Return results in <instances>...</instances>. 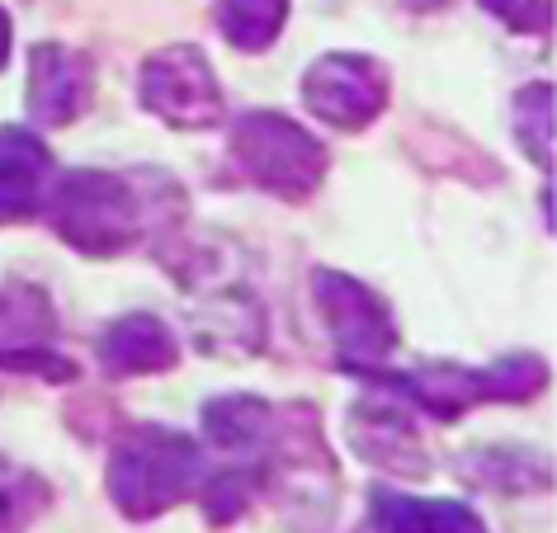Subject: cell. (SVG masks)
Segmentation results:
<instances>
[{
	"mask_svg": "<svg viewBox=\"0 0 557 533\" xmlns=\"http://www.w3.org/2000/svg\"><path fill=\"white\" fill-rule=\"evenodd\" d=\"M48 199L58 236L86 256H119L147 232L171 227L180 213V185L151 171H72L52 185Z\"/></svg>",
	"mask_w": 557,
	"mask_h": 533,
	"instance_id": "1",
	"label": "cell"
},
{
	"mask_svg": "<svg viewBox=\"0 0 557 533\" xmlns=\"http://www.w3.org/2000/svg\"><path fill=\"white\" fill-rule=\"evenodd\" d=\"M203 482V458L194 439L161 425H137L109 458V496L128 519H157L194 496Z\"/></svg>",
	"mask_w": 557,
	"mask_h": 533,
	"instance_id": "2",
	"label": "cell"
},
{
	"mask_svg": "<svg viewBox=\"0 0 557 533\" xmlns=\"http://www.w3.org/2000/svg\"><path fill=\"white\" fill-rule=\"evenodd\" d=\"M232 157L260 189L278 199H308L326 179V147L302 123L256 109L232 123Z\"/></svg>",
	"mask_w": 557,
	"mask_h": 533,
	"instance_id": "3",
	"label": "cell"
},
{
	"mask_svg": "<svg viewBox=\"0 0 557 533\" xmlns=\"http://www.w3.org/2000/svg\"><path fill=\"white\" fill-rule=\"evenodd\" d=\"M373 383H387L397 397H407L416 411L454 420L478 401H524V397H534V392L548 383V369H543L539 355H515V359H500L482 373L440 363V369H416V373H379Z\"/></svg>",
	"mask_w": 557,
	"mask_h": 533,
	"instance_id": "4",
	"label": "cell"
},
{
	"mask_svg": "<svg viewBox=\"0 0 557 533\" xmlns=\"http://www.w3.org/2000/svg\"><path fill=\"white\" fill-rule=\"evenodd\" d=\"M137 100L171 128H208L222 119L218 72L194 44L157 48L137 72Z\"/></svg>",
	"mask_w": 557,
	"mask_h": 533,
	"instance_id": "5",
	"label": "cell"
},
{
	"mask_svg": "<svg viewBox=\"0 0 557 533\" xmlns=\"http://www.w3.org/2000/svg\"><path fill=\"white\" fill-rule=\"evenodd\" d=\"M312 293H317V302H322L331 335H336V355L345 369L373 373L397 349L393 312H387V302L373 288L359 284V278L341 274V270H317Z\"/></svg>",
	"mask_w": 557,
	"mask_h": 533,
	"instance_id": "6",
	"label": "cell"
},
{
	"mask_svg": "<svg viewBox=\"0 0 557 533\" xmlns=\"http://www.w3.org/2000/svg\"><path fill=\"white\" fill-rule=\"evenodd\" d=\"M302 104L331 128L355 133L369 128L387 109V72L364 52H326L302 76Z\"/></svg>",
	"mask_w": 557,
	"mask_h": 533,
	"instance_id": "7",
	"label": "cell"
},
{
	"mask_svg": "<svg viewBox=\"0 0 557 533\" xmlns=\"http://www.w3.org/2000/svg\"><path fill=\"white\" fill-rule=\"evenodd\" d=\"M0 369L72 377V363L58 355V317L29 284L0 288Z\"/></svg>",
	"mask_w": 557,
	"mask_h": 533,
	"instance_id": "8",
	"label": "cell"
},
{
	"mask_svg": "<svg viewBox=\"0 0 557 533\" xmlns=\"http://www.w3.org/2000/svg\"><path fill=\"white\" fill-rule=\"evenodd\" d=\"M90 95V58L62 44L29 52V114L38 123H72Z\"/></svg>",
	"mask_w": 557,
	"mask_h": 533,
	"instance_id": "9",
	"label": "cell"
},
{
	"mask_svg": "<svg viewBox=\"0 0 557 533\" xmlns=\"http://www.w3.org/2000/svg\"><path fill=\"white\" fill-rule=\"evenodd\" d=\"M52 157L34 133L0 128V222H24L48 203Z\"/></svg>",
	"mask_w": 557,
	"mask_h": 533,
	"instance_id": "10",
	"label": "cell"
},
{
	"mask_svg": "<svg viewBox=\"0 0 557 533\" xmlns=\"http://www.w3.org/2000/svg\"><path fill=\"white\" fill-rule=\"evenodd\" d=\"M100 359L114 373H161L180 359V345L161 317L128 312L100 335Z\"/></svg>",
	"mask_w": 557,
	"mask_h": 533,
	"instance_id": "11",
	"label": "cell"
},
{
	"mask_svg": "<svg viewBox=\"0 0 557 533\" xmlns=\"http://www.w3.org/2000/svg\"><path fill=\"white\" fill-rule=\"evenodd\" d=\"M373 524L379 533H486L463 500H421L401 491H373Z\"/></svg>",
	"mask_w": 557,
	"mask_h": 533,
	"instance_id": "12",
	"label": "cell"
},
{
	"mask_svg": "<svg viewBox=\"0 0 557 533\" xmlns=\"http://www.w3.org/2000/svg\"><path fill=\"white\" fill-rule=\"evenodd\" d=\"M350 439L369 462H383V468H401L407 458H421V444H416V425L401 406H364L350 420ZM411 468V462H407ZM416 472V468H411Z\"/></svg>",
	"mask_w": 557,
	"mask_h": 533,
	"instance_id": "13",
	"label": "cell"
},
{
	"mask_svg": "<svg viewBox=\"0 0 557 533\" xmlns=\"http://www.w3.org/2000/svg\"><path fill=\"white\" fill-rule=\"evenodd\" d=\"M203 430L222 454H250L270 434V406L260 397H242V392L236 397H218L203 406Z\"/></svg>",
	"mask_w": 557,
	"mask_h": 533,
	"instance_id": "14",
	"label": "cell"
},
{
	"mask_svg": "<svg viewBox=\"0 0 557 533\" xmlns=\"http://www.w3.org/2000/svg\"><path fill=\"white\" fill-rule=\"evenodd\" d=\"M288 20V0H218V29L232 48H270Z\"/></svg>",
	"mask_w": 557,
	"mask_h": 533,
	"instance_id": "15",
	"label": "cell"
},
{
	"mask_svg": "<svg viewBox=\"0 0 557 533\" xmlns=\"http://www.w3.org/2000/svg\"><path fill=\"white\" fill-rule=\"evenodd\" d=\"M515 137H520L524 151L539 165L553 161V90L543 80L515 95Z\"/></svg>",
	"mask_w": 557,
	"mask_h": 533,
	"instance_id": "16",
	"label": "cell"
},
{
	"mask_svg": "<svg viewBox=\"0 0 557 533\" xmlns=\"http://www.w3.org/2000/svg\"><path fill=\"white\" fill-rule=\"evenodd\" d=\"M44 500H48V491L38 486L29 472L0 462V533H20L38 510H44Z\"/></svg>",
	"mask_w": 557,
	"mask_h": 533,
	"instance_id": "17",
	"label": "cell"
},
{
	"mask_svg": "<svg viewBox=\"0 0 557 533\" xmlns=\"http://www.w3.org/2000/svg\"><path fill=\"white\" fill-rule=\"evenodd\" d=\"M250 491H256V476H250L246 468L218 472L213 482L203 486V510H208V519H213V524H232V519L250 505Z\"/></svg>",
	"mask_w": 557,
	"mask_h": 533,
	"instance_id": "18",
	"label": "cell"
},
{
	"mask_svg": "<svg viewBox=\"0 0 557 533\" xmlns=\"http://www.w3.org/2000/svg\"><path fill=\"white\" fill-rule=\"evenodd\" d=\"M482 5L515 34H543L553 24V0H482Z\"/></svg>",
	"mask_w": 557,
	"mask_h": 533,
	"instance_id": "19",
	"label": "cell"
},
{
	"mask_svg": "<svg viewBox=\"0 0 557 533\" xmlns=\"http://www.w3.org/2000/svg\"><path fill=\"white\" fill-rule=\"evenodd\" d=\"M10 62V15L0 10V66Z\"/></svg>",
	"mask_w": 557,
	"mask_h": 533,
	"instance_id": "20",
	"label": "cell"
}]
</instances>
